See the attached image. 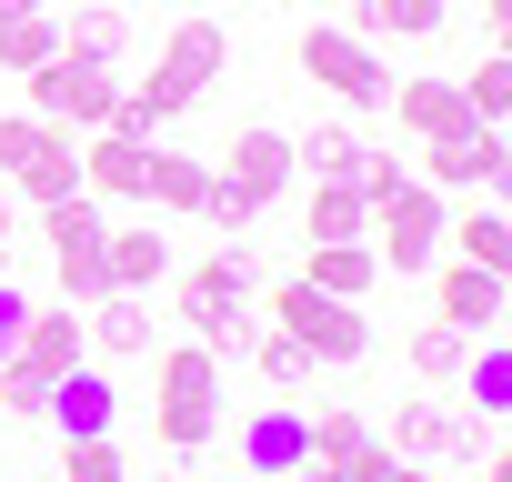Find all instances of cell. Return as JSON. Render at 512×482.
Here are the masks:
<instances>
[{
    "label": "cell",
    "mask_w": 512,
    "mask_h": 482,
    "mask_svg": "<svg viewBox=\"0 0 512 482\" xmlns=\"http://www.w3.org/2000/svg\"><path fill=\"white\" fill-rule=\"evenodd\" d=\"M251 272H262L251 241H211V252L181 272V322H191L201 352H241L251 332H262V322H251Z\"/></svg>",
    "instance_id": "1"
},
{
    "label": "cell",
    "mask_w": 512,
    "mask_h": 482,
    "mask_svg": "<svg viewBox=\"0 0 512 482\" xmlns=\"http://www.w3.org/2000/svg\"><path fill=\"white\" fill-rule=\"evenodd\" d=\"M151 432L171 442V452H211L221 442V352H201V342H171L161 362H151Z\"/></svg>",
    "instance_id": "2"
},
{
    "label": "cell",
    "mask_w": 512,
    "mask_h": 482,
    "mask_svg": "<svg viewBox=\"0 0 512 482\" xmlns=\"http://www.w3.org/2000/svg\"><path fill=\"white\" fill-rule=\"evenodd\" d=\"M392 472H402V452L352 402H322V412L302 402V472L292 482H392Z\"/></svg>",
    "instance_id": "3"
},
{
    "label": "cell",
    "mask_w": 512,
    "mask_h": 482,
    "mask_svg": "<svg viewBox=\"0 0 512 482\" xmlns=\"http://www.w3.org/2000/svg\"><path fill=\"white\" fill-rule=\"evenodd\" d=\"M231 71V31L221 21H171V41H161V61H151V81H141V101L161 111V121H181V111H201L211 101V81Z\"/></svg>",
    "instance_id": "4"
},
{
    "label": "cell",
    "mask_w": 512,
    "mask_h": 482,
    "mask_svg": "<svg viewBox=\"0 0 512 482\" xmlns=\"http://www.w3.org/2000/svg\"><path fill=\"white\" fill-rule=\"evenodd\" d=\"M292 61H302V81H312V91H332L342 111H382V101H392V71H382V51H372V41H352L342 21H312Z\"/></svg>",
    "instance_id": "5"
},
{
    "label": "cell",
    "mask_w": 512,
    "mask_h": 482,
    "mask_svg": "<svg viewBox=\"0 0 512 482\" xmlns=\"http://www.w3.org/2000/svg\"><path fill=\"white\" fill-rule=\"evenodd\" d=\"M272 332H292L312 362H362V352H372V322H362V302H332V292H312L302 272L272 292Z\"/></svg>",
    "instance_id": "6"
},
{
    "label": "cell",
    "mask_w": 512,
    "mask_h": 482,
    "mask_svg": "<svg viewBox=\"0 0 512 482\" xmlns=\"http://www.w3.org/2000/svg\"><path fill=\"white\" fill-rule=\"evenodd\" d=\"M31 121H61V131H101L111 121V101H121V71H101V61H81V51H51L31 81Z\"/></svg>",
    "instance_id": "7"
},
{
    "label": "cell",
    "mask_w": 512,
    "mask_h": 482,
    "mask_svg": "<svg viewBox=\"0 0 512 482\" xmlns=\"http://www.w3.org/2000/svg\"><path fill=\"white\" fill-rule=\"evenodd\" d=\"M442 221H452V211H442V191L402 181V191L372 211V231H362V241H372V262H382V272H432V262H442Z\"/></svg>",
    "instance_id": "8"
},
{
    "label": "cell",
    "mask_w": 512,
    "mask_h": 482,
    "mask_svg": "<svg viewBox=\"0 0 512 482\" xmlns=\"http://www.w3.org/2000/svg\"><path fill=\"white\" fill-rule=\"evenodd\" d=\"M101 201H51L41 211V241H51V272H61V302L81 312V302H101L111 292V272H101Z\"/></svg>",
    "instance_id": "9"
},
{
    "label": "cell",
    "mask_w": 512,
    "mask_h": 482,
    "mask_svg": "<svg viewBox=\"0 0 512 482\" xmlns=\"http://www.w3.org/2000/svg\"><path fill=\"white\" fill-rule=\"evenodd\" d=\"M211 181L272 211V201H282V191L302 181V171H292V131H272V121H241V131H231V151L211 161Z\"/></svg>",
    "instance_id": "10"
},
{
    "label": "cell",
    "mask_w": 512,
    "mask_h": 482,
    "mask_svg": "<svg viewBox=\"0 0 512 482\" xmlns=\"http://www.w3.org/2000/svg\"><path fill=\"white\" fill-rule=\"evenodd\" d=\"M502 171H512L502 131H452V141H422V161H412L422 191H502Z\"/></svg>",
    "instance_id": "11"
},
{
    "label": "cell",
    "mask_w": 512,
    "mask_h": 482,
    "mask_svg": "<svg viewBox=\"0 0 512 482\" xmlns=\"http://www.w3.org/2000/svg\"><path fill=\"white\" fill-rule=\"evenodd\" d=\"M472 432H492V422H472V412L442 402V392L392 402V452H402V462H472Z\"/></svg>",
    "instance_id": "12"
},
{
    "label": "cell",
    "mask_w": 512,
    "mask_h": 482,
    "mask_svg": "<svg viewBox=\"0 0 512 482\" xmlns=\"http://www.w3.org/2000/svg\"><path fill=\"white\" fill-rule=\"evenodd\" d=\"M502 312H512L502 272H472V262H442V292H432V322H452L462 342H502Z\"/></svg>",
    "instance_id": "13"
},
{
    "label": "cell",
    "mask_w": 512,
    "mask_h": 482,
    "mask_svg": "<svg viewBox=\"0 0 512 482\" xmlns=\"http://www.w3.org/2000/svg\"><path fill=\"white\" fill-rule=\"evenodd\" d=\"M81 342H91L101 362H141V352L161 342L151 292H101V302H81Z\"/></svg>",
    "instance_id": "14"
},
{
    "label": "cell",
    "mask_w": 512,
    "mask_h": 482,
    "mask_svg": "<svg viewBox=\"0 0 512 482\" xmlns=\"http://www.w3.org/2000/svg\"><path fill=\"white\" fill-rule=\"evenodd\" d=\"M101 272H111V292H161L171 282V231L161 221H111L101 231Z\"/></svg>",
    "instance_id": "15"
},
{
    "label": "cell",
    "mask_w": 512,
    "mask_h": 482,
    "mask_svg": "<svg viewBox=\"0 0 512 482\" xmlns=\"http://www.w3.org/2000/svg\"><path fill=\"white\" fill-rule=\"evenodd\" d=\"M71 362H91V342H81V312H71V302H61V312H31V322H21V342H11V372H31V382L51 392Z\"/></svg>",
    "instance_id": "16"
},
{
    "label": "cell",
    "mask_w": 512,
    "mask_h": 482,
    "mask_svg": "<svg viewBox=\"0 0 512 482\" xmlns=\"http://www.w3.org/2000/svg\"><path fill=\"white\" fill-rule=\"evenodd\" d=\"M51 422H61V442H91V432H111V422H121V382H111L101 362H71V372L51 382Z\"/></svg>",
    "instance_id": "17"
},
{
    "label": "cell",
    "mask_w": 512,
    "mask_h": 482,
    "mask_svg": "<svg viewBox=\"0 0 512 482\" xmlns=\"http://www.w3.org/2000/svg\"><path fill=\"white\" fill-rule=\"evenodd\" d=\"M61 51H81V61L121 71V61L141 51V21L121 11V0H71V11H61Z\"/></svg>",
    "instance_id": "18"
},
{
    "label": "cell",
    "mask_w": 512,
    "mask_h": 482,
    "mask_svg": "<svg viewBox=\"0 0 512 482\" xmlns=\"http://www.w3.org/2000/svg\"><path fill=\"white\" fill-rule=\"evenodd\" d=\"M141 181H151V141H121V131L81 141V201H141Z\"/></svg>",
    "instance_id": "19"
},
{
    "label": "cell",
    "mask_w": 512,
    "mask_h": 482,
    "mask_svg": "<svg viewBox=\"0 0 512 482\" xmlns=\"http://www.w3.org/2000/svg\"><path fill=\"white\" fill-rule=\"evenodd\" d=\"M241 472L251 482H292L302 472V402H272L241 422Z\"/></svg>",
    "instance_id": "20"
},
{
    "label": "cell",
    "mask_w": 512,
    "mask_h": 482,
    "mask_svg": "<svg viewBox=\"0 0 512 482\" xmlns=\"http://www.w3.org/2000/svg\"><path fill=\"white\" fill-rule=\"evenodd\" d=\"M141 201H151V221H191V211L211 201V161H191V151H161V141H151V181H141Z\"/></svg>",
    "instance_id": "21"
},
{
    "label": "cell",
    "mask_w": 512,
    "mask_h": 482,
    "mask_svg": "<svg viewBox=\"0 0 512 482\" xmlns=\"http://www.w3.org/2000/svg\"><path fill=\"white\" fill-rule=\"evenodd\" d=\"M392 121H402L412 141H452V131H472L462 81H402V91H392Z\"/></svg>",
    "instance_id": "22"
},
{
    "label": "cell",
    "mask_w": 512,
    "mask_h": 482,
    "mask_svg": "<svg viewBox=\"0 0 512 482\" xmlns=\"http://www.w3.org/2000/svg\"><path fill=\"white\" fill-rule=\"evenodd\" d=\"M362 151H372V131H362V121H312V131L292 141V171H302V181H352V171H362Z\"/></svg>",
    "instance_id": "23"
},
{
    "label": "cell",
    "mask_w": 512,
    "mask_h": 482,
    "mask_svg": "<svg viewBox=\"0 0 512 482\" xmlns=\"http://www.w3.org/2000/svg\"><path fill=\"white\" fill-rule=\"evenodd\" d=\"M442 241H452V262H472V272H512V221H502V201L452 211V221H442Z\"/></svg>",
    "instance_id": "24"
},
{
    "label": "cell",
    "mask_w": 512,
    "mask_h": 482,
    "mask_svg": "<svg viewBox=\"0 0 512 482\" xmlns=\"http://www.w3.org/2000/svg\"><path fill=\"white\" fill-rule=\"evenodd\" d=\"M302 282L332 292V302H362L382 282V262H372V241H322V252H302Z\"/></svg>",
    "instance_id": "25"
},
{
    "label": "cell",
    "mask_w": 512,
    "mask_h": 482,
    "mask_svg": "<svg viewBox=\"0 0 512 482\" xmlns=\"http://www.w3.org/2000/svg\"><path fill=\"white\" fill-rule=\"evenodd\" d=\"M372 231V201L352 191V181H312V201H302V241L322 252V241H362Z\"/></svg>",
    "instance_id": "26"
},
{
    "label": "cell",
    "mask_w": 512,
    "mask_h": 482,
    "mask_svg": "<svg viewBox=\"0 0 512 482\" xmlns=\"http://www.w3.org/2000/svg\"><path fill=\"white\" fill-rule=\"evenodd\" d=\"M342 31H352V41H382V31H392V41H432V31H442V0H352Z\"/></svg>",
    "instance_id": "27"
},
{
    "label": "cell",
    "mask_w": 512,
    "mask_h": 482,
    "mask_svg": "<svg viewBox=\"0 0 512 482\" xmlns=\"http://www.w3.org/2000/svg\"><path fill=\"white\" fill-rule=\"evenodd\" d=\"M51 51H61V11H11V21H0V71H11V81H31Z\"/></svg>",
    "instance_id": "28"
},
{
    "label": "cell",
    "mask_w": 512,
    "mask_h": 482,
    "mask_svg": "<svg viewBox=\"0 0 512 482\" xmlns=\"http://www.w3.org/2000/svg\"><path fill=\"white\" fill-rule=\"evenodd\" d=\"M462 111H472V131H502V111H512V61L502 51H482L462 71Z\"/></svg>",
    "instance_id": "29"
},
{
    "label": "cell",
    "mask_w": 512,
    "mask_h": 482,
    "mask_svg": "<svg viewBox=\"0 0 512 482\" xmlns=\"http://www.w3.org/2000/svg\"><path fill=\"white\" fill-rule=\"evenodd\" d=\"M462 362H472V392H462L472 422H502V412H512V352H502V342H472Z\"/></svg>",
    "instance_id": "30"
},
{
    "label": "cell",
    "mask_w": 512,
    "mask_h": 482,
    "mask_svg": "<svg viewBox=\"0 0 512 482\" xmlns=\"http://www.w3.org/2000/svg\"><path fill=\"white\" fill-rule=\"evenodd\" d=\"M241 352H251V372H262L272 392H302V382H312V352H302L292 332H272V322H262V332H251Z\"/></svg>",
    "instance_id": "31"
},
{
    "label": "cell",
    "mask_w": 512,
    "mask_h": 482,
    "mask_svg": "<svg viewBox=\"0 0 512 482\" xmlns=\"http://www.w3.org/2000/svg\"><path fill=\"white\" fill-rule=\"evenodd\" d=\"M402 352H412V372H422V382H452V372H462V352H472V342H462V332H452V322H422V332H412V342H402Z\"/></svg>",
    "instance_id": "32"
},
{
    "label": "cell",
    "mask_w": 512,
    "mask_h": 482,
    "mask_svg": "<svg viewBox=\"0 0 512 482\" xmlns=\"http://www.w3.org/2000/svg\"><path fill=\"white\" fill-rule=\"evenodd\" d=\"M61 482H131V452H121L111 432H91V442L61 452Z\"/></svg>",
    "instance_id": "33"
},
{
    "label": "cell",
    "mask_w": 512,
    "mask_h": 482,
    "mask_svg": "<svg viewBox=\"0 0 512 482\" xmlns=\"http://www.w3.org/2000/svg\"><path fill=\"white\" fill-rule=\"evenodd\" d=\"M0 412H11V422H51V392H41L31 372H11V362H0Z\"/></svg>",
    "instance_id": "34"
},
{
    "label": "cell",
    "mask_w": 512,
    "mask_h": 482,
    "mask_svg": "<svg viewBox=\"0 0 512 482\" xmlns=\"http://www.w3.org/2000/svg\"><path fill=\"white\" fill-rule=\"evenodd\" d=\"M21 322H31V302H21V282H0V362H11V342H21Z\"/></svg>",
    "instance_id": "35"
},
{
    "label": "cell",
    "mask_w": 512,
    "mask_h": 482,
    "mask_svg": "<svg viewBox=\"0 0 512 482\" xmlns=\"http://www.w3.org/2000/svg\"><path fill=\"white\" fill-rule=\"evenodd\" d=\"M482 11V31H492V51H502V31H512V0H472Z\"/></svg>",
    "instance_id": "36"
},
{
    "label": "cell",
    "mask_w": 512,
    "mask_h": 482,
    "mask_svg": "<svg viewBox=\"0 0 512 482\" xmlns=\"http://www.w3.org/2000/svg\"><path fill=\"white\" fill-rule=\"evenodd\" d=\"M472 482H512V462H482V472H472Z\"/></svg>",
    "instance_id": "37"
},
{
    "label": "cell",
    "mask_w": 512,
    "mask_h": 482,
    "mask_svg": "<svg viewBox=\"0 0 512 482\" xmlns=\"http://www.w3.org/2000/svg\"><path fill=\"white\" fill-rule=\"evenodd\" d=\"M392 482H432V462H402V472H392Z\"/></svg>",
    "instance_id": "38"
},
{
    "label": "cell",
    "mask_w": 512,
    "mask_h": 482,
    "mask_svg": "<svg viewBox=\"0 0 512 482\" xmlns=\"http://www.w3.org/2000/svg\"><path fill=\"white\" fill-rule=\"evenodd\" d=\"M11 11H41V0H0V21H11Z\"/></svg>",
    "instance_id": "39"
},
{
    "label": "cell",
    "mask_w": 512,
    "mask_h": 482,
    "mask_svg": "<svg viewBox=\"0 0 512 482\" xmlns=\"http://www.w3.org/2000/svg\"><path fill=\"white\" fill-rule=\"evenodd\" d=\"M0 241H11V191H0Z\"/></svg>",
    "instance_id": "40"
},
{
    "label": "cell",
    "mask_w": 512,
    "mask_h": 482,
    "mask_svg": "<svg viewBox=\"0 0 512 482\" xmlns=\"http://www.w3.org/2000/svg\"><path fill=\"white\" fill-rule=\"evenodd\" d=\"M0 282H11V241H0Z\"/></svg>",
    "instance_id": "41"
},
{
    "label": "cell",
    "mask_w": 512,
    "mask_h": 482,
    "mask_svg": "<svg viewBox=\"0 0 512 482\" xmlns=\"http://www.w3.org/2000/svg\"><path fill=\"white\" fill-rule=\"evenodd\" d=\"M41 11H71V0H41Z\"/></svg>",
    "instance_id": "42"
},
{
    "label": "cell",
    "mask_w": 512,
    "mask_h": 482,
    "mask_svg": "<svg viewBox=\"0 0 512 482\" xmlns=\"http://www.w3.org/2000/svg\"><path fill=\"white\" fill-rule=\"evenodd\" d=\"M51 482H61V472H51Z\"/></svg>",
    "instance_id": "43"
}]
</instances>
